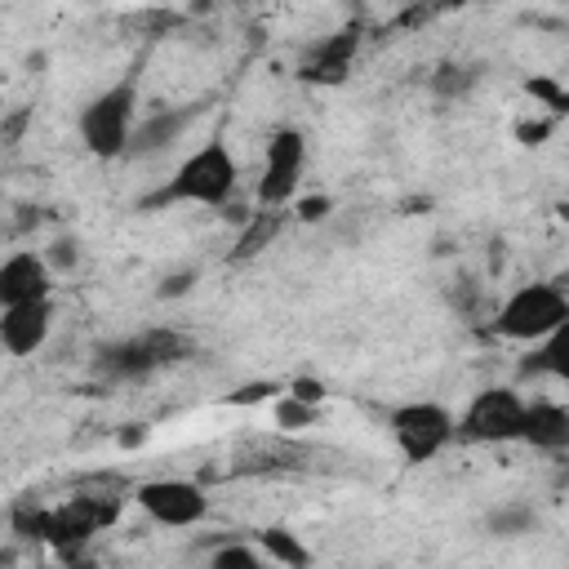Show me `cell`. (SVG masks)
<instances>
[{"label": "cell", "instance_id": "cell-1", "mask_svg": "<svg viewBox=\"0 0 569 569\" xmlns=\"http://www.w3.org/2000/svg\"><path fill=\"white\" fill-rule=\"evenodd\" d=\"M236 182H240V169H236V156H231V147L227 142H204L200 151H191L182 164H178V173L160 187V191H151V196H142L138 200V209H164V204H209V209H222L227 200H231V191H236Z\"/></svg>", "mask_w": 569, "mask_h": 569}, {"label": "cell", "instance_id": "cell-2", "mask_svg": "<svg viewBox=\"0 0 569 569\" xmlns=\"http://www.w3.org/2000/svg\"><path fill=\"white\" fill-rule=\"evenodd\" d=\"M133 124H138V76L133 71L124 80L107 84L102 93H93L76 116V133H80L84 151L98 160L124 156Z\"/></svg>", "mask_w": 569, "mask_h": 569}, {"label": "cell", "instance_id": "cell-3", "mask_svg": "<svg viewBox=\"0 0 569 569\" xmlns=\"http://www.w3.org/2000/svg\"><path fill=\"white\" fill-rule=\"evenodd\" d=\"M569 320V298L556 280H533L520 284L493 316V333L511 338V342H542L551 333H560Z\"/></svg>", "mask_w": 569, "mask_h": 569}, {"label": "cell", "instance_id": "cell-4", "mask_svg": "<svg viewBox=\"0 0 569 569\" xmlns=\"http://www.w3.org/2000/svg\"><path fill=\"white\" fill-rule=\"evenodd\" d=\"M520 422H525V400L516 396V387H485V391H476L467 413L453 418V440L511 445V440H520Z\"/></svg>", "mask_w": 569, "mask_h": 569}, {"label": "cell", "instance_id": "cell-5", "mask_svg": "<svg viewBox=\"0 0 569 569\" xmlns=\"http://www.w3.org/2000/svg\"><path fill=\"white\" fill-rule=\"evenodd\" d=\"M391 440L405 453V462H427L453 445V413L436 400H409L391 409Z\"/></svg>", "mask_w": 569, "mask_h": 569}, {"label": "cell", "instance_id": "cell-6", "mask_svg": "<svg viewBox=\"0 0 569 569\" xmlns=\"http://www.w3.org/2000/svg\"><path fill=\"white\" fill-rule=\"evenodd\" d=\"M120 511V498H67L58 507H49V520H44V542L62 556V560H76L84 551V542L111 525Z\"/></svg>", "mask_w": 569, "mask_h": 569}, {"label": "cell", "instance_id": "cell-7", "mask_svg": "<svg viewBox=\"0 0 569 569\" xmlns=\"http://www.w3.org/2000/svg\"><path fill=\"white\" fill-rule=\"evenodd\" d=\"M307 164V138L302 129L284 124L267 138V160H262V178H258V204L262 209H284V200H293L298 178Z\"/></svg>", "mask_w": 569, "mask_h": 569}, {"label": "cell", "instance_id": "cell-8", "mask_svg": "<svg viewBox=\"0 0 569 569\" xmlns=\"http://www.w3.org/2000/svg\"><path fill=\"white\" fill-rule=\"evenodd\" d=\"M133 498H138V507H142L156 525H164V529H191V525H200L204 511H209L204 489L191 485V480H142V485L133 489Z\"/></svg>", "mask_w": 569, "mask_h": 569}, {"label": "cell", "instance_id": "cell-9", "mask_svg": "<svg viewBox=\"0 0 569 569\" xmlns=\"http://www.w3.org/2000/svg\"><path fill=\"white\" fill-rule=\"evenodd\" d=\"M53 333V298L4 307L0 311V351L9 356H36Z\"/></svg>", "mask_w": 569, "mask_h": 569}, {"label": "cell", "instance_id": "cell-10", "mask_svg": "<svg viewBox=\"0 0 569 569\" xmlns=\"http://www.w3.org/2000/svg\"><path fill=\"white\" fill-rule=\"evenodd\" d=\"M49 276H53V271L44 267L40 253H31V249L9 253V258L0 262V311H4V307H22V302L49 298V289H53Z\"/></svg>", "mask_w": 569, "mask_h": 569}, {"label": "cell", "instance_id": "cell-11", "mask_svg": "<svg viewBox=\"0 0 569 569\" xmlns=\"http://www.w3.org/2000/svg\"><path fill=\"white\" fill-rule=\"evenodd\" d=\"M356 49H360V31H351V27L325 36L298 62V80H307V84H342L347 71H351V62H356Z\"/></svg>", "mask_w": 569, "mask_h": 569}, {"label": "cell", "instance_id": "cell-12", "mask_svg": "<svg viewBox=\"0 0 569 569\" xmlns=\"http://www.w3.org/2000/svg\"><path fill=\"white\" fill-rule=\"evenodd\" d=\"M160 369V360L151 356L147 338L133 333V338H120V342H107L93 351V378L102 382H142Z\"/></svg>", "mask_w": 569, "mask_h": 569}, {"label": "cell", "instance_id": "cell-13", "mask_svg": "<svg viewBox=\"0 0 569 569\" xmlns=\"http://www.w3.org/2000/svg\"><path fill=\"white\" fill-rule=\"evenodd\" d=\"M196 116H200L196 102H191V107H160V111H147V116L133 124L124 156H160V151H169V147L187 133V124H191Z\"/></svg>", "mask_w": 569, "mask_h": 569}, {"label": "cell", "instance_id": "cell-14", "mask_svg": "<svg viewBox=\"0 0 569 569\" xmlns=\"http://www.w3.org/2000/svg\"><path fill=\"white\" fill-rule=\"evenodd\" d=\"M520 440L533 445V449H542V453L569 449V409L556 405V400H533V405H525Z\"/></svg>", "mask_w": 569, "mask_h": 569}, {"label": "cell", "instance_id": "cell-15", "mask_svg": "<svg viewBox=\"0 0 569 569\" xmlns=\"http://www.w3.org/2000/svg\"><path fill=\"white\" fill-rule=\"evenodd\" d=\"M258 551H262L271 565H280V569H311V551H307V542H302L293 529H284V525H267V529H258Z\"/></svg>", "mask_w": 569, "mask_h": 569}, {"label": "cell", "instance_id": "cell-16", "mask_svg": "<svg viewBox=\"0 0 569 569\" xmlns=\"http://www.w3.org/2000/svg\"><path fill=\"white\" fill-rule=\"evenodd\" d=\"M280 227H284V213H280V209H258V213H249V222H244V231H240V240H236L231 262H244V258L262 253V249L276 240Z\"/></svg>", "mask_w": 569, "mask_h": 569}, {"label": "cell", "instance_id": "cell-17", "mask_svg": "<svg viewBox=\"0 0 569 569\" xmlns=\"http://www.w3.org/2000/svg\"><path fill=\"white\" fill-rule=\"evenodd\" d=\"M520 378H565V329L533 342V351L520 360Z\"/></svg>", "mask_w": 569, "mask_h": 569}, {"label": "cell", "instance_id": "cell-18", "mask_svg": "<svg viewBox=\"0 0 569 569\" xmlns=\"http://www.w3.org/2000/svg\"><path fill=\"white\" fill-rule=\"evenodd\" d=\"M476 84H480V67H471V62H440L431 71V93L445 98V102L467 98Z\"/></svg>", "mask_w": 569, "mask_h": 569}, {"label": "cell", "instance_id": "cell-19", "mask_svg": "<svg viewBox=\"0 0 569 569\" xmlns=\"http://www.w3.org/2000/svg\"><path fill=\"white\" fill-rule=\"evenodd\" d=\"M538 525V511L529 507V502H502V507H493L489 516H485V529L493 533V538H520V533H529Z\"/></svg>", "mask_w": 569, "mask_h": 569}, {"label": "cell", "instance_id": "cell-20", "mask_svg": "<svg viewBox=\"0 0 569 569\" xmlns=\"http://www.w3.org/2000/svg\"><path fill=\"white\" fill-rule=\"evenodd\" d=\"M44 520H49V507H40L36 498H18L9 511V529L22 542H44Z\"/></svg>", "mask_w": 569, "mask_h": 569}, {"label": "cell", "instance_id": "cell-21", "mask_svg": "<svg viewBox=\"0 0 569 569\" xmlns=\"http://www.w3.org/2000/svg\"><path fill=\"white\" fill-rule=\"evenodd\" d=\"M142 338H147V347H151V356L160 360V369L164 365H178V360H187L196 347H191V338L187 333H178V329H142Z\"/></svg>", "mask_w": 569, "mask_h": 569}, {"label": "cell", "instance_id": "cell-22", "mask_svg": "<svg viewBox=\"0 0 569 569\" xmlns=\"http://www.w3.org/2000/svg\"><path fill=\"white\" fill-rule=\"evenodd\" d=\"M209 569H271V560L249 542H227V547L213 551Z\"/></svg>", "mask_w": 569, "mask_h": 569}, {"label": "cell", "instance_id": "cell-23", "mask_svg": "<svg viewBox=\"0 0 569 569\" xmlns=\"http://www.w3.org/2000/svg\"><path fill=\"white\" fill-rule=\"evenodd\" d=\"M40 258H44L49 271H71V267L80 262V240H76V236H53Z\"/></svg>", "mask_w": 569, "mask_h": 569}, {"label": "cell", "instance_id": "cell-24", "mask_svg": "<svg viewBox=\"0 0 569 569\" xmlns=\"http://www.w3.org/2000/svg\"><path fill=\"white\" fill-rule=\"evenodd\" d=\"M320 418V409H311V405H302V400H293V396H280L276 400V422L284 427V431H302V427H311Z\"/></svg>", "mask_w": 569, "mask_h": 569}, {"label": "cell", "instance_id": "cell-25", "mask_svg": "<svg viewBox=\"0 0 569 569\" xmlns=\"http://www.w3.org/2000/svg\"><path fill=\"white\" fill-rule=\"evenodd\" d=\"M525 89H529V93H533L538 102H547V111H551V120L569 111V93H565V89H560L556 80H547V76H533V80H529Z\"/></svg>", "mask_w": 569, "mask_h": 569}, {"label": "cell", "instance_id": "cell-26", "mask_svg": "<svg viewBox=\"0 0 569 569\" xmlns=\"http://www.w3.org/2000/svg\"><path fill=\"white\" fill-rule=\"evenodd\" d=\"M284 396H293V400H302V405L320 409V405H325V382H316V378H293Z\"/></svg>", "mask_w": 569, "mask_h": 569}, {"label": "cell", "instance_id": "cell-27", "mask_svg": "<svg viewBox=\"0 0 569 569\" xmlns=\"http://www.w3.org/2000/svg\"><path fill=\"white\" fill-rule=\"evenodd\" d=\"M280 387L276 382H244V387H236L231 396H227V405H258V400H267V396H276Z\"/></svg>", "mask_w": 569, "mask_h": 569}, {"label": "cell", "instance_id": "cell-28", "mask_svg": "<svg viewBox=\"0 0 569 569\" xmlns=\"http://www.w3.org/2000/svg\"><path fill=\"white\" fill-rule=\"evenodd\" d=\"M551 129H556V120H520V124H516V138H520L525 147H538Z\"/></svg>", "mask_w": 569, "mask_h": 569}, {"label": "cell", "instance_id": "cell-29", "mask_svg": "<svg viewBox=\"0 0 569 569\" xmlns=\"http://www.w3.org/2000/svg\"><path fill=\"white\" fill-rule=\"evenodd\" d=\"M191 284H196V271H178V276H164L160 280V298H182V293H191Z\"/></svg>", "mask_w": 569, "mask_h": 569}, {"label": "cell", "instance_id": "cell-30", "mask_svg": "<svg viewBox=\"0 0 569 569\" xmlns=\"http://www.w3.org/2000/svg\"><path fill=\"white\" fill-rule=\"evenodd\" d=\"M329 209H333V200H329V196H311V200H302V204H298V218H302V222H316V218H325Z\"/></svg>", "mask_w": 569, "mask_h": 569}, {"label": "cell", "instance_id": "cell-31", "mask_svg": "<svg viewBox=\"0 0 569 569\" xmlns=\"http://www.w3.org/2000/svg\"><path fill=\"white\" fill-rule=\"evenodd\" d=\"M62 569H98V565H93V560H80V556H76V560H67Z\"/></svg>", "mask_w": 569, "mask_h": 569}, {"label": "cell", "instance_id": "cell-32", "mask_svg": "<svg viewBox=\"0 0 569 569\" xmlns=\"http://www.w3.org/2000/svg\"><path fill=\"white\" fill-rule=\"evenodd\" d=\"M0 569H13V551H9V547L0 551Z\"/></svg>", "mask_w": 569, "mask_h": 569}]
</instances>
